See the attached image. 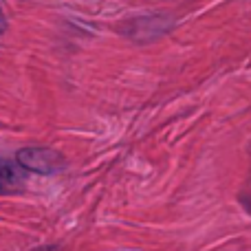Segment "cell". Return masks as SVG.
<instances>
[{
	"instance_id": "cell-1",
	"label": "cell",
	"mask_w": 251,
	"mask_h": 251,
	"mask_svg": "<svg viewBox=\"0 0 251 251\" xmlns=\"http://www.w3.org/2000/svg\"><path fill=\"white\" fill-rule=\"evenodd\" d=\"M16 163L26 172L57 174L64 170L66 161L60 152L51 150V148H22L16 154Z\"/></svg>"
},
{
	"instance_id": "cell-2",
	"label": "cell",
	"mask_w": 251,
	"mask_h": 251,
	"mask_svg": "<svg viewBox=\"0 0 251 251\" xmlns=\"http://www.w3.org/2000/svg\"><path fill=\"white\" fill-rule=\"evenodd\" d=\"M25 183V174L18 163H11L7 159H0V194L18 192Z\"/></svg>"
},
{
	"instance_id": "cell-3",
	"label": "cell",
	"mask_w": 251,
	"mask_h": 251,
	"mask_svg": "<svg viewBox=\"0 0 251 251\" xmlns=\"http://www.w3.org/2000/svg\"><path fill=\"white\" fill-rule=\"evenodd\" d=\"M4 29H7V18H4V11L0 9V33H2Z\"/></svg>"
}]
</instances>
